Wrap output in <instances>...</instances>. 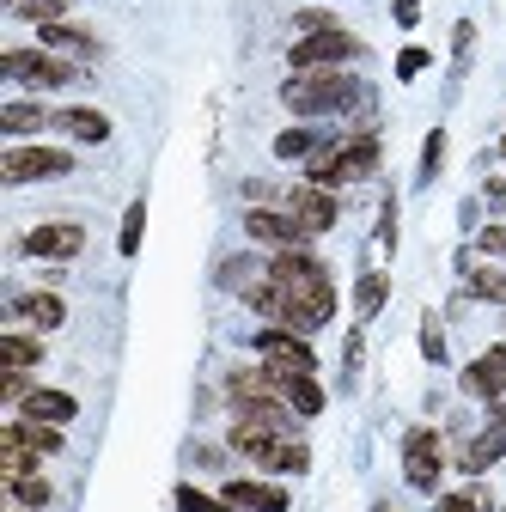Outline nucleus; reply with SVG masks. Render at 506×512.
<instances>
[{"instance_id":"nucleus-1","label":"nucleus","mask_w":506,"mask_h":512,"mask_svg":"<svg viewBox=\"0 0 506 512\" xmlns=\"http://www.w3.org/2000/svg\"><path fill=\"white\" fill-rule=\"evenodd\" d=\"M281 104L293 116H348L354 104H366V86L342 68H311V74H293L281 86Z\"/></svg>"},{"instance_id":"nucleus-2","label":"nucleus","mask_w":506,"mask_h":512,"mask_svg":"<svg viewBox=\"0 0 506 512\" xmlns=\"http://www.w3.org/2000/svg\"><path fill=\"white\" fill-rule=\"evenodd\" d=\"M226 445L238 458H250L257 470H275V476H305L311 470V452L299 433H269V427H250V421H232Z\"/></svg>"},{"instance_id":"nucleus-3","label":"nucleus","mask_w":506,"mask_h":512,"mask_svg":"<svg viewBox=\"0 0 506 512\" xmlns=\"http://www.w3.org/2000/svg\"><path fill=\"white\" fill-rule=\"evenodd\" d=\"M330 317H336V281H330V275H311V281L281 287V317H275V324L311 336V330H324Z\"/></svg>"},{"instance_id":"nucleus-4","label":"nucleus","mask_w":506,"mask_h":512,"mask_svg":"<svg viewBox=\"0 0 506 512\" xmlns=\"http://www.w3.org/2000/svg\"><path fill=\"white\" fill-rule=\"evenodd\" d=\"M0 74L13 86H31V92H61V86L80 80V68L68 55H55V49H7L0 55Z\"/></svg>"},{"instance_id":"nucleus-5","label":"nucleus","mask_w":506,"mask_h":512,"mask_svg":"<svg viewBox=\"0 0 506 512\" xmlns=\"http://www.w3.org/2000/svg\"><path fill=\"white\" fill-rule=\"evenodd\" d=\"M68 171H74V153H68V147H31V141H7V153H0V183H7V189L49 183V177H68Z\"/></svg>"},{"instance_id":"nucleus-6","label":"nucleus","mask_w":506,"mask_h":512,"mask_svg":"<svg viewBox=\"0 0 506 512\" xmlns=\"http://www.w3.org/2000/svg\"><path fill=\"white\" fill-rule=\"evenodd\" d=\"M403 476H409V488L439 494V476H446V439H439V427L403 433Z\"/></svg>"},{"instance_id":"nucleus-7","label":"nucleus","mask_w":506,"mask_h":512,"mask_svg":"<svg viewBox=\"0 0 506 512\" xmlns=\"http://www.w3.org/2000/svg\"><path fill=\"white\" fill-rule=\"evenodd\" d=\"M366 55V43L354 37V31H318V37H299L293 49H287V61H293V74H311V68H342V61H360Z\"/></svg>"},{"instance_id":"nucleus-8","label":"nucleus","mask_w":506,"mask_h":512,"mask_svg":"<svg viewBox=\"0 0 506 512\" xmlns=\"http://www.w3.org/2000/svg\"><path fill=\"white\" fill-rule=\"evenodd\" d=\"M250 342H257V360H263V366H275V372H318L311 336H299V330H287V324H263Z\"/></svg>"},{"instance_id":"nucleus-9","label":"nucleus","mask_w":506,"mask_h":512,"mask_svg":"<svg viewBox=\"0 0 506 512\" xmlns=\"http://www.w3.org/2000/svg\"><path fill=\"white\" fill-rule=\"evenodd\" d=\"M281 208L311 232V238H324L336 220H342V208H336V189H324V183H293L287 196H281Z\"/></svg>"},{"instance_id":"nucleus-10","label":"nucleus","mask_w":506,"mask_h":512,"mask_svg":"<svg viewBox=\"0 0 506 512\" xmlns=\"http://www.w3.org/2000/svg\"><path fill=\"white\" fill-rule=\"evenodd\" d=\"M80 250H86L80 220H43V226L25 232V256H37V263H74Z\"/></svg>"},{"instance_id":"nucleus-11","label":"nucleus","mask_w":506,"mask_h":512,"mask_svg":"<svg viewBox=\"0 0 506 512\" xmlns=\"http://www.w3.org/2000/svg\"><path fill=\"white\" fill-rule=\"evenodd\" d=\"M244 238H257L263 250H299V244H311V232L287 208H250L244 214Z\"/></svg>"},{"instance_id":"nucleus-12","label":"nucleus","mask_w":506,"mask_h":512,"mask_svg":"<svg viewBox=\"0 0 506 512\" xmlns=\"http://www.w3.org/2000/svg\"><path fill=\"white\" fill-rule=\"evenodd\" d=\"M7 317L13 324H25V330H61L68 324V299H61L55 287H43V293H13V305H7Z\"/></svg>"},{"instance_id":"nucleus-13","label":"nucleus","mask_w":506,"mask_h":512,"mask_svg":"<svg viewBox=\"0 0 506 512\" xmlns=\"http://www.w3.org/2000/svg\"><path fill=\"white\" fill-rule=\"evenodd\" d=\"M464 397H476V403H494V397H506V342H494L488 354H476L470 366H464Z\"/></svg>"},{"instance_id":"nucleus-14","label":"nucleus","mask_w":506,"mask_h":512,"mask_svg":"<svg viewBox=\"0 0 506 512\" xmlns=\"http://www.w3.org/2000/svg\"><path fill=\"white\" fill-rule=\"evenodd\" d=\"M49 128H61V135L80 141V147H104V141H110V116L92 110V104H61V110L49 116Z\"/></svg>"},{"instance_id":"nucleus-15","label":"nucleus","mask_w":506,"mask_h":512,"mask_svg":"<svg viewBox=\"0 0 506 512\" xmlns=\"http://www.w3.org/2000/svg\"><path fill=\"white\" fill-rule=\"evenodd\" d=\"M226 506L232 512H287V488L281 482H257V476H232L226 488Z\"/></svg>"},{"instance_id":"nucleus-16","label":"nucleus","mask_w":506,"mask_h":512,"mask_svg":"<svg viewBox=\"0 0 506 512\" xmlns=\"http://www.w3.org/2000/svg\"><path fill=\"white\" fill-rule=\"evenodd\" d=\"M269 372H275V366H269ZM275 384H281V397H287V409H293L299 421L324 415V384H318V372H275Z\"/></svg>"},{"instance_id":"nucleus-17","label":"nucleus","mask_w":506,"mask_h":512,"mask_svg":"<svg viewBox=\"0 0 506 512\" xmlns=\"http://www.w3.org/2000/svg\"><path fill=\"white\" fill-rule=\"evenodd\" d=\"M19 415H25V421H49V427H68V421L80 415V403H74L68 391H49V384H37V391L19 403Z\"/></svg>"},{"instance_id":"nucleus-18","label":"nucleus","mask_w":506,"mask_h":512,"mask_svg":"<svg viewBox=\"0 0 506 512\" xmlns=\"http://www.w3.org/2000/svg\"><path fill=\"white\" fill-rule=\"evenodd\" d=\"M0 439H7V445H25V452H37V458H55V452H61V427L25 421V415H13L7 427H0Z\"/></svg>"},{"instance_id":"nucleus-19","label":"nucleus","mask_w":506,"mask_h":512,"mask_svg":"<svg viewBox=\"0 0 506 512\" xmlns=\"http://www.w3.org/2000/svg\"><path fill=\"white\" fill-rule=\"evenodd\" d=\"M37 49H55V55H98V37H92L86 25L55 19V25H37Z\"/></svg>"},{"instance_id":"nucleus-20","label":"nucleus","mask_w":506,"mask_h":512,"mask_svg":"<svg viewBox=\"0 0 506 512\" xmlns=\"http://www.w3.org/2000/svg\"><path fill=\"white\" fill-rule=\"evenodd\" d=\"M500 458H506V433H500V427H482L464 452H458V470H464V476H482V470H494Z\"/></svg>"},{"instance_id":"nucleus-21","label":"nucleus","mask_w":506,"mask_h":512,"mask_svg":"<svg viewBox=\"0 0 506 512\" xmlns=\"http://www.w3.org/2000/svg\"><path fill=\"white\" fill-rule=\"evenodd\" d=\"M49 116H55V110H43V104L7 98V104H0V135H7V141H25V135H37V128H49Z\"/></svg>"},{"instance_id":"nucleus-22","label":"nucleus","mask_w":506,"mask_h":512,"mask_svg":"<svg viewBox=\"0 0 506 512\" xmlns=\"http://www.w3.org/2000/svg\"><path fill=\"white\" fill-rule=\"evenodd\" d=\"M37 360H43V342H37V336H25V330H7V336H0V366L31 372Z\"/></svg>"},{"instance_id":"nucleus-23","label":"nucleus","mask_w":506,"mask_h":512,"mask_svg":"<svg viewBox=\"0 0 506 512\" xmlns=\"http://www.w3.org/2000/svg\"><path fill=\"white\" fill-rule=\"evenodd\" d=\"M7 494H13V506H25V512H37V506H49V500H55V482H49L43 470H31V476H19V482H7Z\"/></svg>"},{"instance_id":"nucleus-24","label":"nucleus","mask_w":506,"mask_h":512,"mask_svg":"<svg viewBox=\"0 0 506 512\" xmlns=\"http://www.w3.org/2000/svg\"><path fill=\"white\" fill-rule=\"evenodd\" d=\"M385 299H391V275L372 269V275L354 281V317H378V305H385Z\"/></svg>"},{"instance_id":"nucleus-25","label":"nucleus","mask_w":506,"mask_h":512,"mask_svg":"<svg viewBox=\"0 0 506 512\" xmlns=\"http://www.w3.org/2000/svg\"><path fill=\"white\" fill-rule=\"evenodd\" d=\"M330 135H318V128H281L275 135V159H311Z\"/></svg>"},{"instance_id":"nucleus-26","label":"nucleus","mask_w":506,"mask_h":512,"mask_svg":"<svg viewBox=\"0 0 506 512\" xmlns=\"http://www.w3.org/2000/svg\"><path fill=\"white\" fill-rule=\"evenodd\" d=\"M74 0H7V19H31V25H55Z\"/></svg>"},{"instance_id":"nucleus-27","label":"nucleus","mask_w":506,"mask_h":512,"mask_svg":"<svg viewBox=\"0 0 506 512\" xmlns=\"http://www.w3.org/2000/svg\"><path fill=\"white\" fill-rule=\"evenodd\" d=\"M171 506H177V512H232V506H226V494H202L196 482H183V488L171 494Z\"/></svg>"},{"instance_id":"nucleus-28","label":"nucleus","mask_w":506,"mask_h":512,"mask_svg":"<svg viewBox=\"0 0 506 512\" xmlns=\"http://www.w3.org/2000/svg\"><path fill=\"white\" fill-rule=\"evenodd\" d=\"M141 232H147V202H129V214H122V238H116V250H122V256H135V250H141Z\"/></svg>"},{"instance_id":"nucleus-29","label":"nucleus","mask_w":506,"mask_h":512,"mask_svg":"<svg viewBox=\"0 0 506 512\" xmlns=\"http://www.w3.org/2000/svg\"><path fill=\"white\" fill-rule=\"evenodd\" d=\"M470 293L488 305H506V269H470Z\"/></svg>"},{"instance_id":"nucleus-30","label":"nucleus","mask_w":506,"mask_h":512,"mask_svg":"<svg viewBox=\"0 0 506 512\" xmlns=\"http://www.w3.org/2000/svg\"><path fill=\"white\" fill-rule=\"evenodd\" d=\"M433 512H494V494H482V488H464V494H439V506Z\"/></svg>"},{"instance_id":"nucleus-31","label":"nucleus","mask_w":506,"mask_h":512,"mask_svg":"<svg viewBox=\"0 0 506 512\" xmlns=\"http://www.w3.org/2000/svg\"><path fill=\"white\" fill-rule=\"evenodd\" d=\"M269 269H257V263H250V256H232V263L220 269V287H232V293H244L250 281H263Z\"/></svg>"},{"instance_id":"nucleus-32","label":"nucleus","mask_w":506,"mask_h":512,"mask_svg":"<svg viewBox=\"0 0 506 512\" xmlns=\"http://www.w3.org/2000/svg\"><path fill=\"white\" fill-rule=\"evenodd\" d=\"M421 354H427L433 366H446V330H439V317H433V311L421 317Z\"/></svg>"},{"instance_id":"nucleus-33","label":"nucleus","mask_w":506,"mask_h":512,"mask_svg":"<svg viewBox=\"0 0 506 512\" xmlns=\"http://www.w3.org/2000/svg\"><path fill=\"white\" fill-rule=\"evenodd\" d=\"M439 165H446V128H433L427 147H421V183H433V177H439Z\"/></svg>"},{"instance_id":"nucleus-34","label":"nucleus","mask_w":506,"mask_h":512,"mask_svg":"<svg viewBox=\"0 0 506 512\" xmlns=\"http://www.w3.org/2000/svg\"><path fill=\"white\" fill-rule=\"evenodd\" d=\"M31 391H37V384H31V372H13V366H7V372H0V397H7L13 409H19V403H25Z\"/></svg>"},{"instance_id":"nucleus-35","label":"nucleus","mask_w":506,"mask_h":512,"mask_svg":"<svg viewBox=\"0 0 506 512\" xmlns=\"http://www.w3.org/2000/svg\"><path fill=\"white\" fill-rule=\"evenodd\" d=\"M293 31L299 37H318V31H336V19L330 13H293Z\"/></svg>"},{"instance_id":"nucleus-36","label":"nucleus","mask_w":506,"mask_h":512,"mask_svg":"<svg viewBox=\"0 0 506 512\" xmlns=\"http://www.w3.org/2000/svg\"><path fill=\"white\" fill-rule=\"evenodd\" d=\"M421 68H427V49H403L397 55V80H415Z\"/></svg>"},{"instance_id":"nucleus-37","label":"nucleus","mask_w":506,"mask_h":512,"mask_svg":"<svg viewBox=\"0 0 506 512\" xmlns=\"http://www.w3.org/2000/svg\"><path fill=\"white\" fill-rule=\"evenodd\" d=\"M378 244L397 250V202H385V214H378Z\"/></svg>"},{"instance_id":"nucleus-38","label":"nucleus","mask_w":506,"mask_h":512,"mask_svg":"<svg viewBox=\"0 0 506 512\" xmlns=\"http://www.w3.org/2000/svg\"><path fill=\"white\" fill-rule=\"evenodd\" d=\"M391 13H397L403 31H415V25H421V0H391Z\"/></svg>"},{"instance_id":"nucleus-39","label":"nucleus","mask_w":506,"mask_h":512,"mask_svg":"<svg viewBox=\"0 0 506 512\" xmlns=\"http://www.w3.org/2000/svg\"><path fill=\"white\" fill-rule=\"evenodd\" d=\"M488 427H500V433H506V397H494V403H488Z\"/></svg>"},{"instance_id":"nucleus-40","label":"nucleus","mask_w":506,"mask_h":512,"mask_svg":"<svg viewBox=\"0 0 506 512\" xmlns=\"http://www.w3.org/2000/svg\"><path fill=\"white\" fill-rule=\"evenodd\" d=\"M500 263H506V232H500Z\"/></svg>"},{"instance_id":"nucleus-41","label":"nucleus","mask_w":506,"mask_h":512,"mask_svg":"<svg viewBox=\"0 0 506 512\" xmlns=\"http://www.w3.org/2000/svg\"><path fill=\"white\" fill-rule=\"evenodd\" d=\"M500 159H506V135H500Z\"/></svg>"},{"instance_id":"nucleus-42","label":"nucleus","mask_w":506,"mask_h":512,"mask_svg":"<svg viewBox=\"0 0 506 512\" xmlns=\"http://www.w3.org/2000/svg\"><path fill=\"white\" fill-rule=\"evenodd\" d=\"M13 512H25V506H13Z\"/></svg>"}]
</instances>
